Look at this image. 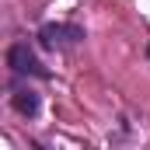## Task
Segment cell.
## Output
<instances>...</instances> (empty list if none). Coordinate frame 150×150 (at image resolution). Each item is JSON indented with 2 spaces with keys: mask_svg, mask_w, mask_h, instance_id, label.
I'll return each instance as SVG.
<instances>
[{
  "mask_svg": "<svg viewBox=\"0 0 150 150\" xmlns=\"http://www.w3.org/2000/svg\"><path fill=\"white\" fill-rule=\"evenodd\" d=\"M35 38H38V45H42V49L63 52V49H70V45H80L87 35H84V28L74 25V21H56V25H42Z\"/></svg>",
  "mask_w": 150,
  "mask_h": 150,
  "instance_id": "obj_1",
  "label": "cell"
},
{
  "mask_svg": "<svg viewBox=\"0 0 150 150\" xmlns=\"http://www.w3.org/2000/svg\"><path fill=\"white\" fill-rule=\"evenodd\" d=\"M7 67H11L14 77H42V80L49 77V70L42 67V59L35 56V49L28 42H14L7 49Z\"/></svg>",
  "mask_w": 150,
  "mask_h": 150,
  "instance_id": "obj_2",
  "label": "cell"
},
{
  "mask_svg": "<svg viewBox=\"0 0 150 150\" xmlns=\"http://www.w3.org/2000/svg\"><path fill=\"white\" fill-rule=\"evenodd\" d=\"M147 59H150V45H147Z\"/></svg>",
  "mask_w": 150,
  "mask_h": 150,
  "instance_id": "obj_4",
  "label": "cell"
},
{
  "mask_svg": "<svg viewBox=\"0 0 150 150\" xmlns=\"http://www.w3.org/2000/svg\"><path fill=\"white\" fill-rule=\"evenodd\" d=\"M11 108L18 115H25V119H35L38 108H42V98H38L32 87H14V94H11Z\"/></svg>",
  "mask_w": 150,
  "mask_h": 150,
  "instance_id": "obj_3",
  "label": "cell"
}]
</instances>
